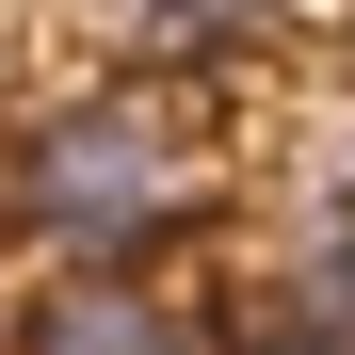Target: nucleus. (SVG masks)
<instances>
[{"mask_svg": "<svg viewBox=\"0 0 355 355\" xmlns=\"http://www.w3.org/2000/svg\"><path fill=\"white\" fill-rule=\"evenodd\" d=\"M17 210L49 226V243L130 259L146 226H178V210H194V130H178L162 97H65V113L17 146Z\"/></svg>", "mask_w": 355, "mask_h": 355, "instance_id": "f257e3e1", "label": "nucleus"}, {"mask_svg": "<svg viewBox=\"0 0 355 355\" xmlns=\"http://www.w3.org/2000/svg\"><path fill=\"white\" fill-rule=\"evenodd\" d=\"M97 33L130 49V65H210V49L275 33V0H97Z\"/></svg>", "mask_w": 355, "mask_h": 355, "instance_id": "f03ea898", "label": "nucleus"}, {"mask_svg": "<svg viewBox=\"0 0 355 355\" xmlns=\"http://www.w3.org/2000/svg\"><path fill=\"white\" fill-rule=\"evenodd\" d=\"M17 355H178V339H162V307H146L130 275H81V291H49V307H33Z\"/></svg>", "mask_w": 355, "mask_h": 355, "instance_id": "7ed1b4c3", "label": "nucleus"}, {"mask_svg": "<svg viewBox=\"0 0 355 355\" xmlns=\"http://www.w3.org/2000/svg\"><path fill=\"white\" fill-rule=\"evenodd\" d=\"M259 339H275V355H355V259H307V275H275Z\"/></svg>", "mask_w": 355, "mask_h": 355, "instance_id": "20e7f679", "label": "nucleus"}, {"mask_svg": "<svg viewBox=\"0 0 355 355\" xmlns=\"http://www.w3.org/2000/svg\"><path fill=\"white\" fill-rule=\"evenodd\" d=\"M339 226H355V162H339Z\"/></svg>", "mask_w": 355, "mask_h": 355, "instance_id": "39448f33", "label": "nucleus"}]
</instances>
